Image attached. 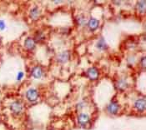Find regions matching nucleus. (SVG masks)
<instances>
[{
  "label": "nucleus",
  "instance_id": "1",
  "mask_svg": "<svg viewBox=\"0 0 146 130\" xmlns=\"http://www.w3.org/2000/svg\"><path fill=\"white\" fill-rule=\"evenodd\" d=\"M10 110L14 114H20L23 110L22 103L20 101H14L10 104Z\"/></svg>",
  "mask_w": 146,
  "mask_h": 130
},
{
  "label": "nucleus",
  "instance_id": "2",
  "mask_svg": "<svg viewBox=\"0 0 146 130\" xmlns=\"http://www.w3.org/2000/svg\"><path fill=\"white\" fill-rule=\"evenodd\" d=\"M26 98H28L29 101L30 102H35L38 98V93L36 89L34 88H30L27 91L26 93Z\"/></svg>",
  "mask_w": 146,
  "mask_h": 130
},
{
  "label": "nucleus",
  "instance_id": "3",
  "mask_svg": "<svg viewBox=\"0 0 146 130\" xmlns=\"http://www.w3.org/2000/svg\"><path fill=\"white\" fill-rule=\"evenodd\" d=\"M90 31L94 32L100 27V21L95 18H90L86 24Z\"/></svg>",
  "mask_w": 146,
  "mask_h": 130
},
{
  "label": "nucleus",
  "instance_id": "4",
  "mask_svg": "<svg viewBox=\"0 0 146 130\" xmlns=\"http://www.w3.org/2000/svg\"><path fill=\"white\" fill-rule=\"evenodd\" d=\"M86 74L88 76V78H89L90 79H91V80H96V79L99 78L100 73H99V70L97 69V68L92 67V68H90L87 70Z\"/></svg>",
  "mask_w": 146,
  "mask_h": 130
},
{
  "label": "nucleus",
  "instance_id": "5",
  "mask_svg": "<svg viewBox=\"0 0 146 130\" xmlns=\"http://www.w3.org/2000/svg\"><path fill=\"white\" fill-rule=\"evenodd\" d=\"M119 110V105L117 102H111L108 104L107 106V111L109 113L112 114V115H115L118 113Z\"/></svg>",
  "mask_w": 146,
  "mask_h": 130
},
{
  "label": "nucleus",
  "instance_id": "6",
  "mask_svg": "<svg viewBox=\"0 0 146 130\" xmlns=\"http://www.w3.org/2000/svg\"><path fill=\"white\" fill-rule=\"evenodd\" d=\"M90 116L86 113H80L78 117V123L80 126L85 127L90 123Z\"/></svg>",
  "mask_w": 146,
  "mask_h": 130
},
{
  "label": "nucleus",
  "instance_id": "7",
  "mask_svg": "<svg viewBox=\"0 0 146 130\" xmlns=\"http://www.w3.org/2000/svg\"><path fill=\"white\" fill-rule=\"evenodd\" d=\"M31 74L33 76V78H36V79H39L42 78V76L44 75V70L43 68L40 66H35L32 68L31 71Z\"/></svg>",
  "mask_w": 146,
  "mask_h": 130
},
{
  "label": "nucleus",
  "instance_id": "8",
  "mask_svg": "<svg viewBox=\"0 0 146 130\" xmlns=\"http://www.w3.org/2000/svg\"><path fill=\"white\" fill-rule=\"evenodd\" d=\"M69 58H70V53L68 51H63L60 54H58V57H57L58 62L60 63V64L67 63L68 61L69 60Z\"/></svg>",
  "mask_w": 146,
  "mask_h": 130
},
{
  "label": "nucleus",
  "instance_id": "9",
  "mask_svg": "<svg viewBox=\"0 0 146 130\" xmlns=\"http://www.w3.org/2000/svg\"><path fill=\"white\" fill-rule=\"evenodd\" d=\"M134 107L135 109H137L139 112H144L145 110V98H139L135 102Z\"/></svg>",
  "mask_w": 146,
  "mask_h": 130
},
{
  "label": "nucleus",
  "instance_id": "10",
  "mask_svg": "<svg viewBox=\"0 0 146 130\" xmlns=\"http://www.w3.org/2000/svg\"><path fill=\"white\" fill-rule=\"evenodd\" d=\"M36 46V42L34 41V39L31 37H27L24 40V47L26 49L32 51L35 48Z\"/></svg>",
  "mask_w": 146,
  "mask_h": 130
},
{
  "label": "nucleus",
  "instance_id": "11",
  "mask_svg": "<svg viewBox=\"0 0 146 130\" xmlns=\"http://www.w3.org/2000/svg\"><path fill=\"white\" fill-rule=\"evenodd\" d=\"M40 13L41 11L38 8V7H34L33 9H31V10L29 12V17L32 20H38L40 17Z\"/></svg>",
  "mask_w": 146,
  "mask_h": 130
},
{
  "label": "nucleus",
  "instance_id": "12",
  "mask_svg": "<svg viewBox=\"0 0 146 130\" xmlns=\"http://www.w3.org/2000/svg\"><path fill=\"white\" fill-rule=\"evenodd\" d=\"M96 48H97L99 50H100V51H105V50H107V48H108V44L106 43L104 38L101 37V38L99 39V41L96 43Z\"/></svg>",
  "mask_w": 146,
  "mask_h": 130
},
{
  "label": "nucleus",
  "instance_id": "13",
  "mask_svg": "<svg viewBox=\"0 0 146 130\" xmlns=\"http://www.w3.org/2000/svg\"><path fill=\"white\" fill-rule=\"evenodd\" d=\"M34 39L36 43H42V42H44L45 39L44 33L42 31H40V30H38L37 32L34 33Z\"/></svg>",
  "mask_w": 146,
  "mask_h": 130
},
{
  "label": "nucleus",
  "instance_id": "14",
  "mask_svg": "<svg viewBox=\"0 0 146 130\" xmlns=\"http://www.w3.org/2000/svg\"><path fill=\"white\" fill-rule=\"evenodd\" d=\"M76 23H77V24L79 26H80V27L85 26L87 24V19H86V17L84 15L80 14V15H79L76 18Z\"/></svg>",
  "mask_w": 146,
  "mask_h": 130
},
{
  "label": "nucleus",
  "instance_id": "15",
  "mask_svg": "<svg viewBox=\"0 0 146 130\" xmlns=\"http://www.w3.org/2000/svg\"><path fill=\"white\" fill-rule=\"evenodd\" d=\"M116 85H117L118 89H119V90H124L128 87V82L124 78H121V79H119L117 82Z\"/></svg>",
  "mask_w": 146,
  "mask_h": 130
},
{
  "label": "nucleus",
  "instance_id": "16",
  "mask_svg": "<svg viewBox=\"0 0 146 130\" xmlns=\"http://www.w3.org/2000/svg\"><path fill=\"white\" fill-rule=\"evenodd\" d=\"M136 9L140 13H145V1H139L136 4Z\"/></svg>",
  "mask_w": 146,
  "mask_h": 130
},
{
  "label": "nucleus",
  "instance_id": "17",
  "mask_svg": "<svg viewBox=\"0 0 146 130\" xmlns=\"http://www.w3.org/2000/svg\"><path fill=\"white\" fill-rule=\"evenodd\" d=\"M6 28V24H5V22L3 20H0V31H3Z\"/></svg>",
  "mask_w": 146,
  "mask_h": 130
},
{
  "label": "nucleus",
  "instance_id": "18",
  "mask_svg": "<svg viewBox=\"0 0 146 130\" xmlns=\"http://www.w3.org/2000/svg\"><path fill=\"white\" fill-rule=\"evenodd\" d=\"M23 75H24V74H23V72H19V74H18V76H17V80L18 81H19V80H21L23 78Z\"/></svg>",
  "mask_w": 146,
  "mask_h": 130
},
{
  "label": "nucleus",
  "instance_id": "19",
  "mask_svg": "<svg viewBox=\"0 0 146 130\" xmlns=\"http://www.w3.org/2000/svg\"><path fill=\"white\" fill-rule=\"evenodd\" d=\"M141 60H142V62H141L142 64H142V66H143V68H145V57L144 56V57L142 58V59H141Z\"/></svg>",
  "mask_w": 146,
  "mask_h": 130
}]
</instances>
